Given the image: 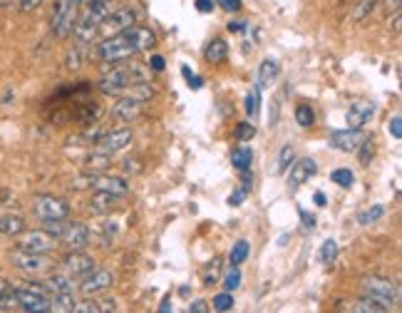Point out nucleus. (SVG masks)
Listing matches in <instances>:
<instances>
[{
  "mask_svg": "<svg viewBox=\"0 0 402 313\" xmlns=\"http://www.w3.org/2000/svg\"><path fill=\"white\" fill-rule=\"evenodd\" d=\"M156 45V38L152 30L139 25H132L122 33H115L104 40L99 45V58L104 62H122V60H130L137 52H147Z\"/></svg>",
  "mask_w": 402,
  "mask_h": 313,
  "instance_id": "nucleus-1",
  "label": "nucleus"
},
{
  "mask_svg": "<svg viewBox=\"0 0 402 313\" xmlns=\"http://www.w3.org/2000/svg\"><path fill=\"white\" fill-rule=\"evenodd\" d=\"M150 70L144 65H132L127 60L122 62H104V78L99 80V90L104 95H124L137 82H147Z\"/></svg>",
  "mask_w": 402,
  "mask_h": 313,
  "instance_id": "nucleus-2",
  "label": "nucleus"
},
{
  "mask_svg": "<svg viewBox=\"0 0 402 313\" xmlns=\"http://www.w3.org/2000/svg\"><path fill=\"white\" fill-rule=\"evenodd\" d=\"M80 15V0H58L55 8H52V18H50V30L58 40L70 38L72 30H75V23H78Z\"/></svg>",
  "mask_w": 402,
  "mask_h": 313,
  "instance_id": "nucleus-3",
  "label": "nucleus"
},
{
  "mask_svg": "<svg viewBox=\"0 0 402 313\" xmlns=\"http://www.w3.org/2000/svg\"><path fill=\"white\" fill-rule=\"evenodd\" d=\"M110 10H112L110 0H104V3H99V5L90 8V10H80L82 15H78V23H75L72 35H75L80 43H92L95 35L99 33V25H102V20L107 18Z\"/></svg>",
  "mask_w": 402,
  "mask_h": 313,
  "instance_id": "nucleus-4",
  "label": "nucleus"
},
{
  "mask_svg": "<svg viewBox=\"0 0 402 313\" xmlns=\"http://www.w3.org/2000/svg\"><path fill=\"white\" fill-rule=\"evenodd\" d=\"M75 189H95V192H110V194L124 196L130 192V184L124 182L122 176L112 174H82L72 179Z\"/></svg>",
  "mask_w": 402,
  "mask_h": 313,
  "instance_id": "nucleus-5",
  "label": "nucleus"
},
{
  "mask_svg": "<svg viewBox=\"0 0 402 313\" xmlns=\"http://www.w3.org/2000/svg\"><path fill=\"white\" fill-rule=\"evenodd\" d=\"M33 211L40 222H65L70 216V204L60 196L52 194H38L33 196Z\"/></svg>",
  "mask_w": 402,
  "mask_h": 313,
  "instance_id": "nucleus-6",
  "label": "nucleus"
},
{
  "mask_svg": "<svg viewBox=\"0 0 402 313\" xmlns=\"http://www.w3.org/2000/svg\"><path fill=\"white\" fill-rule=\"evenodd\" d=\"M363 291L368 299L380 301V303L388 308L395 306L397 299H400V291H397L395 283L390 279H380V276H368V279H363Z\"/></svg>",
  "mask_w": 402,
  "mask_h": 313,
  "instance_id": "nucleus-7",
  "label": "nucleus"
},
{
  "mask_svg": "<svg viewBox=\"0 0 402 313\" xmlns=\"http://www.w3.org/2000/svg\"><path fill=\"white\" fill-rule=\"evenodd\" d=\"M58 246V239L52 234H47L45 229H35V231H23L18 236V246L23 251H30V254H50L52 248Z\"/></svg>",
  "mask_w": 402,
  "mask_h": 313,
  "instance_id": "nucleus-8",
  "label": "nucleus"
},
{
  "mask_svg": "<svg viewBox=\"0 0 402 313\" xmlns=\"http://www.w3.org/2000/svg\"><path fill=\"white\" fill-rule=\"evenodd\" d=\"M15 303H18L20 311L27 313H43L50 311V294H43V291H35V288L27 286H15Z\"/></svg>",
  "mask_w": 402,
  "mask_h": 313,
  "instance_id": "nucleus-9",
  "label": "nucleus"
},
{
  "mask_svg": "<svg viewBox=\"0 0 402 313\" xmlns=\"http://www.w3.org/2000/svg\"><path fill=\"white\" fill-rule=\"evenodd\" d=\"M10 264L18 271H27V274H40V271H47L52 266L45 254H30V251H23V248L10 251Z\"/></svg>",
  "mask_w": 402,
  "mask_h": 313,
  "instance_id": "nucleus-10",
  "label": "nucleus"
},
{
  "mask_svg": "<svg viewBox=\"0 0 402 313\" xmlns=\"http://www.w3.org/2000/svg\"><path fill=\"white\" fill-rule=\"evenodd\" d=\"M137 25V13L134 8H117L115 13H107V18L102 20V25H99V30H102L107 38L115 33H122V30H127V27Z\"/></svg>",
  "mask_w": 402,
  "mask_h": 313,
  "instance_id": "nucleus-11",
  "label": "nucleus"
},
{
  "mask_svg": "<svg viewBox=\"0 0 402 313\" xmlns=\"http://www.w3.org/2000/svg\"><path fill=\"white\" fill-rule=\"evenodd\" d=\"M62 271L72 279H84L90 271H95V259L82 254V248H70V254L62 259Z\"/></svg>",
  "mask_w": 402,
  "mask_h": 313,
  "instance_id": "nucleus-12",
  "label": "nucleus"
},
{
  "mask_svg": "<svg viewBox=\"0 0 402 313\" xmlns=\"http://www.w3.org/2000/svg\"><path fill=\"white\" fill-rule=\"evenodd\" d=\"M132 144V130H115V132H107L102 137L95 142V154H107L112 156L115 152L124 150V147H130Z\"/></svg>",
  "mask_w": 402,
  "mask_h": 313,
  "instance_id": "nucleus-13",
  "label": "nucleus"
},
{
  "mask_svg": "<svg viewBox=\"0 0 402 313\" xmlns=\"http://www.w3.org/2000/svg\"><path fill=\"white\" fill-rule=\"evenodd\" d=\"M318 174V164L313 162L311 156H303V159H293V164L288 167V187L291 189H298L305 182H311L313 176Z\"/></svg>",
  "mask_w": 402,
  "mask_h": 313,
  "instance_id": "nucleus-14",
  "label": "nucleus"
},
{
  "mask_svg": "<svg viewBox=\"0 0 402 313\" xmlns=\"http://www.w3.org/2000/svg\"><path fill=\"white\" fill-rule=\"evenodd\" d=\"M112 283H115V279H112L110 271H104V268H95V271H90V274L82 279V283H80V291H82L84 296H95V294H102V291H107Z\"/></svg>",
  "mask_w": 402,
  "mask_h": 313,
  "instance_id": "nucleus-15",
  "label": "nucleus"
},
{
  "mask_svg": "<svg viewBox=\"0 0 402 313\" xmlns=\"http://www.w3.org/2000/svg\"><path fill=\"white\" fill-rule=\"evenodd\" d=\"M58 242H62L67 248H84L87 242H90V231H87V227L80 222L62 224V231H60Z\"/></svg>",
  "mask_w": 402,
  "mask_h": 313,
  "instance_id": "nucleus-16",
  "label": "nucleus"
},
{
  "mask_svg": "<svg viewBox=\"0 0 402 313\" xmlns=\"http://www.w3.org/2000/svg\"><path fill=\"white\" fill-rule=\"evenodd\" d=\"M363 139L365 135L360 130H338L328 137V147H333L338 152H355Z\"/></svg>",
  "mask_w": 402,
  "mask_h": 313,
  "instance_id": "nucleus-17",
  "label": "nucleus"
},
{
  "mask_svg": "<svg viewBox=\"0 0 402 313\" xmlns=\"http://www.w3.org/2000/svg\"><path fill=\"white\" fill-rule=\"evenodd\" d=\"M144 107H147V100L122 97L119 102L112 104V115H115V117H119V119H124V122H132V119H137L139 115H142Z\"/></svg>",
  "mask_w": 402,
  "mask_h": 313,
  "instance_id": "nucleus-18",
  "label": "nucleus"
},
{
  "mask_svg": "<svg viewBox=\"0 0 402 313\" xmlns=\"http://www.w3.org/2000/svg\"><path fill=\"white\" fill-rule=\"evenodd\" d=\"M373 115H375V104L373 102H355L351 104V110L345 112V122H348L351 130H360Z\"/></svg>",
  "mask_w": 402,
  "mask_h": 313,
  "instance_id": "nucleus-19",
  "label": "nucleus"
},
{
  "mask_svg": "<svg viewBox=\"0 0 402 313\" xmlns=\"http://www.w3.org/2000/svg\"><path fill=\"white\" fill-rule=\"evenodd\" d=\"M279 75H281V65L276 60L266 58L259 67V82H256V87H259V90H266V87H271L273 82L279 80Z\"/></svg>",
  "mask_w": 402,
  "mask_h": 313,
  "instance_id": "nucleus-20",
  "label": "nucleus"
},
{
  "mask_svg": "<svg viewBox=\"0 0 402 313\" xmlns=\"http://www.w3.org/2000/svg\"><path fill=\"white\" fill-rule=\"evenodd\" d=\"M45 286L50 294H75V279L70 274H65V271L62 274H52Z\"/></svg>",
  "mask_w": 402,
  "mask_h": 313,
  "instance_id": "nucleus-21",
  "label": "nucleus"
},
{
  "mask_svg": "<svg viewBox=\"0 0 402 313\" xmlns=\"http://www.w3.org/2000/svg\"><path fill=\"white\" fill-rule=\"evenodd\" d=\"M204 58L211 62V65H221L224 60L228 58V45H226V40L224 38H216L211 40L206 45V50H204Z\"/></svg>",
  "mask_w": 402,
  "mask_h": 313,
  "instance_id": "nucleus-22",
  "label": "nucleus"
},
{
  "mask_svg": "<svg viewBox=\"0 0 402 313\" xmlns=\"http://www.w3.org/2000/svg\"><path fill=\"white\" fill-rule=\"evenodd\" d=\"M25 231V219L18 214H5L0 216V234L3 236H20Z\"/></svg>",
  "mask_w": 402,
  "mask_h": 313,
  "instance_id": "nucleus-23",
  "label": "nucleus"
},
{
  "mask_svg": "<svg viewBox=\"0 0 402 313\" xmlns=\"http://www.w3.org/2000/svg\"><path fill=\"white\" fill-rule=\"evenodd\" d=\"M348 311H353V313H385V311H390L388 306H383L380 301H375V299H360V301H353L351 306H348Z\"/></svg>",
  "mask_w": 402,
  "mask_h": 313,
  "instance_id": "nucleus-24",
  "label": "nucleus"
},
{
  "mask_svg": "<svg viewBox=\"0 0 402 313\" xmlns=\"http://www.w3.org/2000/svg\"><path fill=\"white\" fill-rule=\"evenodd\" d=\"M117 199H119L117 194H110V192H97V194L92 196L90 211H92V214H102V211H110L112 204L117 202Z\"/></svg>",
  "mask_w": 402,
  "mask_h": 313,
  "instance_id": "nucleus-25",
  "label": "nucleus"
},
{
  "mask_svg": "<svg viewBox=\"0 0 402 313\" xmlns=\"http://www.w3.org/2000/svg\"><path fill=\"white\" fill-rule=\"evenodd\" d=\"M251 162H253V150L251 147H236L231 152V164H234L236 170H251Z\"/></svg>",
  "mask_w": 402,
  "mask_h": 313,
  "instance_id": "nucleus-26",
  "label": "nucleus"
},
{
  "mask_svg": "<svg viewBox=\"0 0 402 313\" xmlns=\"http://www.w3.org/2000/svg\"><path fill=\"white\" fill-rule=\"evenodd\" d=\"M15 303V286H10L5 279H0V311H13Z\"/></svg>",
  "mask_w": 402,
  "mask_h": 313,
  "instance_id": "nucleus-27",
  "label": "nucleus"
},
{
  "mask_svg": "<svg viewBox=\"0 0 402 313\" xmlns=\"http://www.w3.org/2000/svg\"><path fill=\"white\" fill-rule=\"evenodd\" d=\"M293 159H296V147H293V144H283V147H281L279 162H276L273 174H283V172H288V167L293 164Z\"/></svg>",
  "mask_w": 402,
  "mask_h": 313,
  "instance_id": "nucleus-28",
  "label": "nucleus"
},
{
  "mask_svg": "<svg viewBox=\"0 0 402 313\" xmlns=\"http://www.w3.org/2000/svg\"><path fill=\"white\" fill-rule=\"evenodd\" d=\"M248 251H251V246H248V242H236L234 246H231V256H228V261H231V266H241L244 261L248 259Z\"/></svg>",
  "mask_w": 402,
  "mask_h": 313,
  "instance_id": "nucleus-29",
  "label": "nucleus"
},
{
  "mask_svg": "<svg viewBox=\"0 0 402 313\" xmlns=\"http://www.w3.org/2000/svg\"><path fill=\"white\" fill-rule=\"evenodd\" d=\"M219 271H221V259L216 256L211 264H206V268L201 271V281H204V286H214L216 279H219Z\"/></svg>",
  "mask_w": 402,
  "mask_h": 313,
  "instance_id": "nucleus-30",
  "label": "nucleus"
},
{
  "mask_svg": "<svg viewBox=\"0 0 402 313\" xmlns=\"http://www.w3.org/2000/svg\"><path fill=\"white\" fill-rule=\"evenodd\" d=\"M383 214H385V207H383V204H375L373 209H368V211H360V214H357V224H360V227H368V224L377 222V219H383Z\"/></svg>",
  "mask_w": 402,
  "mask_h": 313,
  "instance_id": "nucleus-31",
  "label": "nucleus"
},
{
  "mask_svg": "<svg viewBox=\"0 0 402 313\" xmlns=\"http://www.w3.org/2000/svg\"><path fill=\"white\" fill-rule=\"evenodd\" d=\"M296 122H298L300 127H313L316 112H313L311 104H298V107H296Z\"/></svg>",
  "mask_w": 402,
  "mask_h": 313,
  "instance_id": "nucleus-32",
  "label": "nucleus"
},
{
  "mask_svg": "<svg viewBox=\"0 0 402 313\" xmlns=\"http://www.w3.org/2000/svg\"><path fill=\"white\" fill-rule=\"evenodd\" d=\"M259 104H261V90L256 85L251 87V92L246 95V115L251 119L259 117Z\"/></svg>",
  "mask_w": 402,
  "mask_h": 313,
  "instance_id": "nucleus-33",
  "label": "nucleus"
},
{
  "mask_svg": "<svg viewBox=\"0 0 402 313\" xmlns=\"http://www.w3.org/2000/svg\"><path fill=\"white\" fill-rule=\"evenodd\" d=\"M211 308H214V311H221V313L231 311V308H234V296L228 294V291H224V294H219L214 301H211Z\"/></svg>",
  "mask_w": 402,
  "mask_h": 313,
  "instance_id": "nucleus-34",
  "label": "nucleus"
},
{
  "mask_svg": "<svg viewBox=\"0 0 402 313\" xmlns=\"http://www.w3.org/2000/svg\"><path fill=\"white\" fill-rule=\"evenodd\" d=\"M331 179L338 184V187H343V189H348L353 182H355V176H353V172L351 170H335V172H331Z\"/></svg>",
  "mask_w": 402,
  "mask_h": 313,
  "instance_id": "nucleus-35",
  "label": "nucleus"
},
{
  "mask_svg": "<svg viewBox=\"0 0 402 313\" xmlns=\"http://www.w3.org/2000/svg\"><path fill=\"white\" fill-rule=\"evenodd\" d=\"M241 286V271L236 266H231V271L226 274V279H224V291H228V294H234L236 288Z\"/></svg>",
  "mask_w": 402,
  "mask_h": 313,
  "instance_id": "nucleus-36",
  "label": "nucleus"
},
{
  "mask_svg": "<svg viewBox=\"0 0 402 313\" xmlns=\"http://www.w3.org/2000/svg\"><path fill=\"white\" fill-rule=\"evenodd\" d=\"M335 259H338V244L333 242V239H328V242L320 246V261H323V264H333Z\"/></svg>",
  "mask_w": 402,
  "mask_h": 313,
  "instance_id": "nucleus-37",
  "label": "nucleus"
},
{
  "mask_svg": "<svg viewBox=\"0 0 402 313\" xmlns=\"http://www.w3.org/2000/svg\"><path fill=\"white\" fill-rule=\"evenodd\" d=\"M236 139H239V142H251L253 137H256V127H253L251 122H241L239 127H236Z\"/></svg>",
  "mask_w": 402,
  "mask_h": 313,
  "instance_id": "nucleus-38",
  "label": "nucleus"
},
{
  "mask_svg": "<svg viewBox=\"0 0 402 313\" xmlns=\"http://www.w3.org/2000/svg\"><path fill=\"white\" fill-rule=\"evenodd\" d=\"M375 5H377V0H360V5H357V10L353 13V20H363V18H368L373 10H375Z\"/></svg>",
  "mask_w": 402,
  "mask_h": 313,
  "instance_id": "nucleus-39",
  "label": "nucleus"
},
{
  "mask_svg": "<svg viewBox=\"0 0 402 313\" xmlns=\"http://www.w3.org/2000/svg\"><path fill=\"white\" fill-rule=\"evenodd\" d=\"M357 150H360V164H370V159H373V154H375V144H373V139H363Z\"/></svg>",
  "mask_w": 402,
  "mask_h": 313,
  "instance_id": "nucleus-40",
  "label": "nucleus"
},
{
  "mask_svg": "<svg viewBox=\"0 0 402 313\" xmlns=\"http://www.w3.org/2000/svg\"><path fill=\"white\" fill-rule=\"evenodd\" d=\"M72 313H102L99 311V303L97 301H75V306H72Z\"/></svg>",
  "mask_w": 402,
  "mask_h": 313,
  "instance_id": "nucleus-41",
  "label": "nucleus"
},
{
  "mask_svg": "<svg viewBox=\"0 0 402 313\" xmlns=\"http://www.w3.org/2000/svg\"><path fill=\"white\" fill-rule=\"evenodd\" d=\"M182 75H184V80H187L189 85H191V90H201V87H204V80H201L199 75H194V72L189 70L187 65L182 67Z\"/></svg>",
  "mask_w": 402,
  "mask_h": 313,
  "instance_id": "nucleus-42",
  "label": "nucleus"
},
{
  "mask_svg": "<svg viewBox=\"0 0 402 313\" xmlns=\"http://www.w3.org/2000/svg\"><path fill=\"white\" fill-rule=\"evenodd\" d=\"M388 130H390V135H392L395 139L402 137V117H400V115H395V117L390 119V122H388Z\"/></svg>",
  "mask_w": 402,
  "mask_h": 313,
  "instance_id": "nucleus-43",
  "label": "nucleus"
},
{
  "mask_svg": "<svg viewBox=\"0 0 402 313\" xmlns=\"http://www.w3.org/2000/svg\"><path fill=\"white\" fill-rule=\"evenodd\" d=\"M246 196H248V192H244V189L239 187V189H236L234 194L228 196V207H241V204L246 202Z\"/></svg>",
  "mask_w": 402,
  "mask_h": 313,
  "instance_id": "nucleus-44",
  "label": "nucleus"
},
{
  "mask_svg": "<svg viewBox=\"0 0 402 313\" xmlns=\"http://www.w3.org/2000/svg\"><path fill=\"white\" fill-rule=\"evenodd\" d=\"M43 3H45V0H18V8L23 13H30V10H38Z\"/></svg>",
  "mask_w": 402,
  "mask_h": 313,
  "instance_id": "nucleus-45",
  "label": "nucleus"
},
{
  "mask_svg": "<svg viewBox=\"0 0 402 313\" xmlns=\"http://www.w3.org/2000/svg\"><path fill=\"white\" fill-rule=\"evenodd\" d=\"M214 3L224 8V10H228V13H236V10H241V0H214Z\"/></svg>",
  "mask_w": 402,
  "mask_h": 313,
  "instance_id": "nucleus-46",
  "label": "nucleus"
},
{
  "mask_svg": "<svg viewBox=\"0 0 402 313\" xmlns=\"http://www.w3.org/2000/svg\"><path fill=\"white\" fill-rule=\"evenodd\" d=\"M122 170H124V174H139V172H142V167H139V162H137V159H127Z\"/></svg>",
  "mask_w": 402,
  "mask_h": 313,
  "instance_id": "nucleus-47",
  "label": "nucleus"
},
{
  "mask_svg": "<svg viewBox=\"0 0 402 313\" xmlns=\"http://www.w3.org/2000/svg\"><path fill=\"white\" fill-rule=\"evenodd\" d=\"M196 8H199V13H211V10H216V3L214 0H196Z\"/></svg>",
  "mask_w": 402,
  "mask_h": 313,
  "instance_id": "nucleus-48",
  "label": "nucleus"
},
{
  "mask_svg": "<svg viewBox=\"0 0 402 313\" xmlns=\"http://www.w3.org/2000/svg\"><path fill=\"white\" fill-rule=\"evenodd\" d=\"M300 222H303V231H313V224H316V219H313L308 211H303V209H300Z\"/></svg>",
  "mask_w": 402,
  "mask_h": 313,
  "instance_id": "nucleus-49",
  "label": "nucleus"
},
{
  "mask_svg": "<svg viewBox=\"0 0 402 313\" xmlns=\"http://www.w3.org/2000/svg\"><path fill=\"white\" fill-rule=\"evenodd\" d=\"M206 311H209L206 301H194V303L189 306V313H206Z\"/></svg>",
  "mask_w": 402,
  "mask_h": 313,
  "instance_id": "nucleus-50",
  "label": "nucleus"
},
{
  "mask_svg": "<svg viewBox=\"0 0 402 313\" xmlns=\"http://www.w3.org/2000/svg\"><path fill=\"white\" fill-rule=\"evenodd\" d=\"M164 65H167V62H164L162 55H154V58H152V62H150V67H152L154 72H162V70H164Z\"/></svg>",
  "mask_w": 402,
  "mask_h": 313,
  "instance_id": "nucleus-51",
  "label": "nucleus"
},
{
  "mask_svg": "<svg viewBox=\"0 0 402 313\" xmlns=\"http://www.w3.org/2000/svg\"><path fill=\"white\" fill-rule=\"evenodd\" d=\"M385 5H388V13H397L402 8V0H385Z\"/></svg>",
  "mask_w": 402,
  "mask_h": 313,
  "instance_id": "nucleus-52",
  "label": "nucleus"
},
{
  "mask_svg": "<svg viewBox=\"0 0 402 313\" xmlns=\"http://www.w3.org/2000/svg\"><path fill=\"white\" fill-rule=\"evenodd\" d=\"M99 3H104V0H80V10H90V8L99 5Z\"/></svg>",
  "mask_w": 402,
  "mask_h": 313,
  "instance_id": "nucleus-53",
  "label": "nucleus"
},
{
  "mask_svg": "<svg viewBox=\"0 0 402 313\" xmlns=\"http://www.w3.org/2000/svg\"><path fill=\"white\" fill-rule=\"evenodd\" d=\"M395 18H392V33H400L402 30V15H400V10L397 13H392Z\"/></svg>",
  "mask_w": 402,
  "mask_h": 313,
  "instance_id": "nucleus-54",
  "label": "nucleus"
},
{
  "mask_svg": "<svg viewBox=\"0 0 402 313\" xmlns=\"http://www.w3.org/2000/svg\"><path fill=\"white\" fill-rule=\"evenodd\" d=\"M244 23H228V30H231V33H241V30H244Z\"/></svg>",
  "mask_w": 402,
  "mask_h": 313,
  "instance_id": "nucleus-55",
  "label": "nucleus"
},
{
  "mask_svg": "<svg viewBox=\"0 0 402 313\" xmlns=\"http://www.w3.org/2000/svg\"><path fill=\"white\" fill-rule=\"evenodd\" d=\"M316 204H318V207H325V194H316Z\"/></svg>",
  "mask_w": 402,
  "mask_h": 313,
  "instance_id": "nucleus-56",
  "label": "nucleus"
},
{
  "mask_svg": "<svg viewBox=\"0 0 402 313\" xmlns=\"http://www.w3.org/2000/svg\"><path fill=\"white\" fill-rule=\"evenodd\" d=\"M169 308H172V306H169V299H164V303L159 306V311H169Z\"/></svg>",
  "mask_w": 402,
  "mask_h": 313,
  "instance_id": "nucleus-57",
  "label": "nucleus"
},
{
  "mask_svg": "<svg viewBox=\"0 0 402 313\" xmlns=\"http://www.w3.org/2000/svg\"><path fill=\"white\" fill-rule=\"evenodd\" d=\"M10 3H15V0H0V5H3V8H8Z\"/></svg>",
  "mask_w": 402,
  "mask_h": 313,
  "instance_id": "nucleus-58",
  "label": "nucleus"
}]
</instances>
